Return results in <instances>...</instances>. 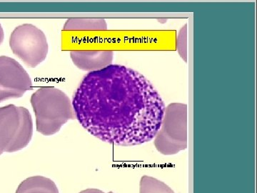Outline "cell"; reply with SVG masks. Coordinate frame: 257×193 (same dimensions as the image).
I'll return each instance as SVG.
<instances>
[{
    "instance_id": "obj_1",
    "label": "cell",
    "mask_w": 257,
    "mask_h": 193,
    "mask_svg": "<svg viewBox=\"0 0 257 193\" xmlns=\"http://www.w3.org/2000/svg\"><path fill=\"white\" fill-rule=\"evenodd\" d=\"M72 103L75 118L87 132L104 143L122 147L155 139L166 110L149 79L119 64L89 72Z\"/></svg>"
},
{
    "instance_id": "obj_2",
    "label": "cell",
    "mask_w": 257,
    "mask_h": 193,
    "mask_svg": "<svg viewBox=\"0 0 257 193\" xmlns=\"http://www.w3.org/2000/svg\"><path fill=\"white\" fill-rule=\"evenodd\" d=\"M31 104L36 117L38 133L50 136L58 133L75 114L69 96L60 89L42 87L32 94Z\"/></svg>"
},
{
    "instance_id": "obj_3",
    "label": "cell",
    "mask_w": 257,
    "mask_h": 193,
    "mask_svg": "<svg viewBox=\"0 0 257 193\" xmlns=\"http://www.w3.org/2000/svg\"><path fill=\"white\" fill-rule=\"evenodd\" d=\"M32 135L33 121L27 108L14 105L0 108V155L23 150Z\"/></svg>"
},
{
    "instance_id": "obj_4",
    "label": "cell",
    "mask_w": 257,
    "mask_h": 193,
    "mask_svg": "<svg viewBox=\"0 0 257 193\" xmlns=\"http://www.w3.org/2000/svg\"><path fill=\"white\" fill-rule=\"evenodd\" d=\"M160 153L172 155L187 147V109L186 105L171 104L166 108L162 125L155 138Z\"/></svg>"
},
{
    "instance_id": "obj_5",
    "label": "cell",
    "mask_w": 257,
    "mask_h": 193,
    "mask_svg": "<svg viewBox=\"0 0 257 193\" xmlns=\"http://www.w3.org/2000/svg\"><path fill=\"white\" fill-rule=\"evenodd\" d=\"M10 46L15 55L33 68L45 61L48 54L45 33L31 24H24L15 29L10 36Z\"/></svg>"
},
{
    "instance_id": "obj_6",
    "label": "cell",
    "mask_w": 257,
    "mask_h": 193,
    "mask_svg": "<svg viewBox=\"0 0 257 193\" xmlns=\"http://www.w3.org/2000/svg\"><path fill=\"white\" fill-rule=\"evenodd\" d=\"M32 88V79L23 66L11 57L0 56V103L21 98Z\"/></svg>"
},
{
    "instance_id": "obj_7",
    "label": "cell",
    "mask_w": 257,
    "mask_h": 193,
    "mask_svg": "<svg viewBox=\"0 0 257 193\" xmlns=\"http://www.w3.org/2000/svg\"><path fill=\"white\" fill-rule=\"evenodd\" d=\"M70 57L79 69L94 72L110 65L113 52L111 51L73 50L70 52Z\"/></svg>"
},
{
    "instance_id": "obj_8",
    "label": "cell",
    "mask_w": 257,
    "mask_h": 193,
    "mask_svg": "<svg viewBox=\"0 0 257 193\" xmlns=\"http://www.w3.org/2000/svg\"><path fill=\"white\" fill-rule=\"evenodd\" d=\"M15 193H59V189L52 179L37 175L23 181Z\"/></svg>"
},
{
    "instance_id": "obj_9",
    "label": "cell",
    "mask_w": 257,
    "mask_h": 193,
    "mask_svg": "<svg viewBox=\"0 0 257 193\" xmlns=\"http://www.w3.org/2000/svg\"><path fill=\"white\" fill-rule=\"evenodd\" d=\"M106 29L105 21L102 19L70 18L64 24L65 31L80 30H104Z\"/></svg>"
},
{
    "instance_id": "obj_10",
    "label": "cell",
    "mask_w": 257,
    "mask_h": 193,
    "mask_svg": "<svg viewBox=\"0 0 257 193\" xmlns=\"http://www.w3.org/2000/svg\"><path fill=\"white\" fill-rule=\"evenodd\" d=\"M140 193H175L160 179L151 176H143L140 180Z\"/></svg>"
},
{
    "instance_id": "obj_11",
    "label": "cell",
    "mask_w": 257,
    "mask_h": 193,
    "mask_svg": "<svg viewBox=\"0 0 257 193\" xmlns=\"http://www.w3.org/2000/svg\"><path fill=\"white\" fill-rule=\"evenodd\" d=\"M79 193H105L103 192V191L100 190L99 189L95 188H89L87 189H84V190L81 191Z\"/></svg>"
},
{
    "instance_id": "obj_12",
    "label": "cell",
    "mask_w": 257,
    "mask_h": 193,
    "mask_svg": "<svg viewBox=\"0 0 257 193\" xmlns=\"http://www.w3.org/2000/svg\"><path fill=\"white\" fill-rule=\"evenodd\" d=\"M5 34L4 30H3V27H2L1 24H0V45L3 43L4 41Z\"/></svg>"
},
{
    "instance_id": "obj_13",
    "label": "cell",
    "mask_w": 257,
    "mask_h": 193,
    "mask_svg": "<svg viewBox=\"0 0 257 193\" xmlns=\"http://www.w3.org/2000/svg\"><path fill=\"white\" fill-rule=\"evenodd\" d=\"M109 193H114V192H109Z\"/></svg>"
}]
</instances>
